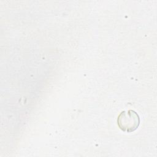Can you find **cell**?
I'll list each match as a JSON object with an SVG mask.
<instances>
[{"mask_svg":"<svg viewBox=\"0 0 157 157\" xmlns=\"http://www.w3.org/2000/svg\"><path fill=\"white\" fill-rule=\"evenodd\" d=\"M117 123L121 131L126 132H131L136 130L139 127L140 118L134 110L123 111L118 117Z\"/></svg>","mask_w":157,"mask_h":157,"instance_id":"obj_1","label":"cell"}]
</instances>
